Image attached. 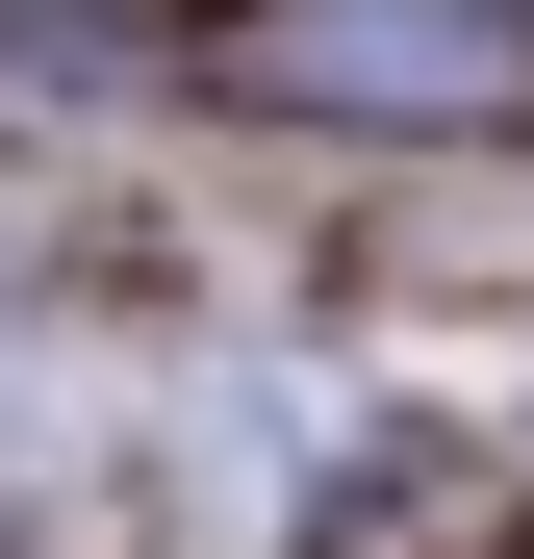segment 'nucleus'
I'll return each mask as SVG.
<instances>
[{
  "mask_svg": "<svg viewBox=\"0 0 534 559\" xmlns=\"http://www.w3.org/2000/svg\"><path fill=\"white\" fill-rule=\"evenodd\" d=\"M229 103H306V128H509L534 103V26L509 0H229Z\"/></svg>",
  "mask_w": 534,
  "mask_h": 559,
  "instance_id": "obj_1",
  "label": "nucleus"
}]
</instances>
